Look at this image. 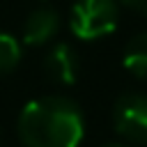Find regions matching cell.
Returning <instances> with one entry per match:
<instances>
[{
  "label": "cell",
  "instance_id": "cell-1",
  "mask_svg": "<svg viewBox=\"0 0 147 147\" xmlns=\"http://www.w3.org/2000/svg\"><path fill=\"white\" fill-rule=\"evenodd\" d=\"M16 129L23 147H78L85 133L80 108L64 96L28 101Z\"/></svg>",
  "mask_w": 147,
  "mask_h": 147
},
{
  "label": "cell",
  "instance_id": "cell-2",
  "mask_svg": "<svg viewBox=\"0 0 147 147\" xmlns=\"http://www.w3.org/2000/svg\"><path fill=\"white\" fill-rule=\"evenodd\" d=\"M117 0H78L71 9V32L78 39H101L117 28Z\"/></svg>",
  "mask_w": 147,
  "mask_h": 147
},
{
  "label": "cell",
  "instance_id": "cell-3",
  "mask_svg": "<svg viewBox=\"0 0 147 147\" xmlns=\"http://www.w3.org/2000/svg\"><path fill=\"white\" fill-rule=\"evenodd\" d=\"M113 124L126 140L147 142V94H122L113 108Z\"/></svg>",
  "mask_w": 147,
  "mask_h": 147
},
{
  "label": "cell",
  "instance_id": "cell-4",
  "mask_svg": "<svg viewBox=\"0 0 147 147\" xmlns=\"http://www.w3.org/2000/svg\"><path fill=\"white\" fill-rule=\"evenodd\" d=\"M44 71L57 85H74L78 78V53L64 41L55 44L44 57Z\"/></svg>",
  "mask_w": 147,
  "mask_h": 147
},
{
  "label": "cell",
  "instance_id": "cell-5",
  "mask_svg": "<svg viewBox=\"0 0 147 147\" xmlns=\"http://www.w3.org/2000/svg\"><path fill=\"white\" fill-rule=\"evenodd\" d=\"M60 28V16L57 11L48 9V7H41V9H34L25 23H23V44L28 46H41L46 41H51L55 37Z\"/></svg>",
  "mask_w": 147,
  "mask_h": 147
},
{
  "label": "cell",
  "instance_id": "cell-6",
  "mask_svg": "<svg viewBox=\"0 0 147 147\" xmlns=\"http://www.w3.org/2000/svg\"><path fill=\"white\" fill-rule=\"evenodd\" d=\"M124 69L138 78H147V32L136 34L124 48Z\"/></svg>",
  "mask_w": 147,
  "mask_h": 147
},
{
  "label": "cell",
  "instance_id": "cell-7",
  "mask_svg": "<svg viewBox=\"0 0 147 147\" xmlns=\"http://www.w3.org/2000/svg\"><path fill=\"white\" fill-rule=\"evenodd\" d=\"M18 60H21V46H18V41L11 34L0 32V76L14 71L16 64H18Z\"/></svg>",
  "mask_w": 147,
  "mask_h": 147
},
{
  "label": "cell",
  "instance_id": "cell-8",
  "mask_svg": "<svg viewBox=\"0 0 147 147\" xmlns=\"http://www.w3.org/2000/svg\"><path fill=\"white\" fill-rule=\"evenodd\" d=\"M122 2H124L129 9H133V11L147 16V0H122Z\"/></svg>",
  "mask_w": 147,
  "mask_h": 147
},
{
  "label": "cell",
  "instance_id": "cell-9",
  "mask_svg": "<svg viewBox=\"0 0 147 147\" xmlns=\"http://www.w3.org/2000/svg\"><path fill=\"white\" fill-rule=\"evenodd\" d=\"M108 147H124V145H108Z\"/></svg>",
  "mask_w": 147,
  "mask_h": 147
},
{
  "label": "cell",
  "instance_id": "cell-10",
  "mask_svg": "<svg viewBox=\"0 0 147 147\" xmlns=\"http://www.w3.org/2000/svg\"><path fill=\"white\" fill-rule=\"evenodd\" d=\"M0 142H2V129H0Z\"/></svg>",
  "mask_w": 147,
  "mask_h": 147
},
{
  "label": "cell",
  "instance_id": "cell-11",
  "mask_svg": "<svg viewBox=\"0 0 147 147\" xmlns=\"http://www.w3.org/2000/svg\"><path fill=\"white\" fill-rule=\"evenodd\" d=\"M39 2H46V0H39Z\"/></svg>",
  "mask_w": 147,
  "mask_h": 147
}]
</instances>
